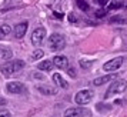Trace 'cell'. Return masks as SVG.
<instances>
[{
  "instance_id": "6da1fadb",
  "label": "cell",
  "mask_w": 127,
  "mask_h": 117,
  "mask_svg": "<svg viewBox=\"0 0 127 117\" xmlns=\"http://www.w3.org/2000/svg\"><path fill=\"white\" fill-rule=\"evenodd\" d=\"M126 90H127V80H124V79H117V80H114V82L110 84L109 90L106 91L104 99H111L113 96L124 93Z\"/></svg>"
},
{
  "instance_id": "7a4b0ae2",
  "label": "cell",
  "mask_w": 127,
  "mask_h": 117,
  "mask_svg": "<svg viewBox=\"0 0 127 117\" xmlns=\"http://www.w3.org/2000/svg\"><path fill=\"white\" fill-rule=\"evenodd\" d=\"M24 61L23 60H12L9 63H4V64L0 66V71L4 74V76H12V74H16L24 67Z\"/></svg>"
},
{
  "instance_id": "3957f363",
  "label": "cell",
  "mask_w": 127,
  "mask_h": 117,
  "mask_svg": "<svg viewBox=\"0 0 127 117\" xmlns=\"http://www.w3.org/2000/svg\"><path fill=\"white\" fill-rule=\"evenodd\" d=\"M66 46V39L63 34H59V33H53L49 37V49L53 52H59V50H63Z\"/></svg>"
},
{
  "instance_id": "277c9868",
  "label": "cell",
  "mask_w": 127,
  "mask_h": 117,
  "mask_svg": "<svg viewBox=\"0 0 127 117\" xmlns=\"http://www.w3.org/2000/svg\"><path fill=\"white\" fill-rule=\"evenodd\" d=\"M93 97H94V91H93V90H89V88H86V90H80V91H77V93H76L74 101H76L79 106L89 104V103L93 100Z\"/></svg>"
},
{
  "instance_id": "5b68a950",
  "label": "cell",
  "mask_w": 127,
  "mask_h": 117,
  "mask_svg": "<svg viewBox=\"0 0 127 117\" xmlns=\"http://www.w3.org/2000/svg\"><path fill=\"white\" fill-rule=\"evenodd\" d=\"M123 63H124V57H123V56L114 57V58H111V60H109V61L104 63L103 64V70L104 71H116V70H119L121 66H123Z\"/></svg>"
},
{
  "instance_id": "8992f818",
  "label": "cell",
  "mask_w": 127,
  "mask_h": 117,
  "mask_svg": "<svg viewBox=\"0 0 127 117\" xmlns=\"http://www.w3.org/2000/svg\"><path fill=\"white\" fill-rule=\"evenodd\" d=\"M44 37H46V29L44 27H37V29L33 30V33L30 36V40L34 46H40L44 40Z\"/></svg>"
},
{
  "instance_id": "52a82bcc",
  "label": "cell",
  "mask_w": 127,
  "mask_h": 117,
  "mask_svg": "<svg viewBox=\"0 0 127 117\" xmlns=\"http://www.w3.org/2000/svg\"><path fill=\"white\" fill-rule=\"evenodd\" d=\"M6 88H7V91H9V93H13V94H20L22 91H24V86L20 82H10V83H7Z\"/></svg>"
},
{
  "instance_id": "ba28073f",
  "label": "cell",
  "mask_w": 127,
  "mask_h": 117,
  "mask_svg": "<svg viewBox=\"0 0 127 117\" xmlns=\"http://www.w3.org/2000/svg\"><path fill=\"white\" fill-rule=\"evenodd\" d=\"M117 77V73H110V74H106V76H101V77H97V79H94L93 80L92 84H94V86H103V84H106V83L111 82L113 79H116Z\"/></svg>"
},
{
  "instance_id": "9c48e42d",
  "label": "cell",
  "mask_w": 127,
  "mask_h": 117,
  "mask_svg": "<svg viewBox=\"0 0 127 117\" xmlns=\"http://www.w3.org/2000/svg\"><path fill=\"white\" fill-rule=\"evenodd\" d=\"M53 64L57 69H67L69 67V60L66 56H54L53 57Z\"/></svg>"
},
{
  "instance_id": "30bf717a",
  "label": "cell",
  "mask_w": 127,
  "mask_h": 117,
  "mask_svg": "<svg viewBox=\"0 0 127 117\" xmlns=\"http://www.w3.org/2000/svg\"><path fill=\"white\" fill-rule=\"evenodd\" d=\"M84 111L81 107H71L63 113V117H83Z\"/></svg>"
},
{
  "instance_id": "8fae6325",
  "label": "cell",
  "mask_w": 127,
  "mask_h": 117,
  "mask_svg": "<svg viewBox=\"0 0 127 117\" xmlns=\"http://www.w3.org/2000/svg\"><path fill=\"white\" fill-rule=\"evenodd\" d=\"M27 22H23V23H19L16 24V27H14V36H16V39H22L24 37L26 34V31H27Z\"/></svg>"
},
{
  "instance_id": "7c38bea8",
  "label": "cell",
  "mask_w": 127,
  "mask_h": 117,
  "mask_svg": "<svg viewBox=\"0 0 127 117\" xmlns=\"http://www.w3.org/2000/svg\"><path fill=\"white\" fill-rule=\"evenodd\" d=\"M13 57V50L7 46H0V58L1 60H10Z\"/></svg>"
},
{
  "instance_id": "4fadbf2b",
  "label": "cell",
  "mask_w": 127,
  "mask_h": 117,
  "mask_svg": "<svg viewBox=\"0 0 127 117\" xmlns=\"http://www.w3.org/2000/svg\"><path fill=\"white\" fill-rule=\"evenodd\" d=\"M53 82L56 83L59 87H62V88H67V87H69V83L66 82L63 77L59 74V73H54V74H53Z\"/></svg>"
},
{
  "instance_id": "5bb4252c",
  "label": "cell",
  "mask_w": 127,
  "mask_h": 117,
  "mask_svg": "<svg viewBox=\"0 0 127 117\" xmlns=\"http://www.w3.org/2000/svg\"><path fill=\"white\" fill-rule=\"evenodd\" d=\"M53 60H43V61H40L39 64H37V67H39V70H44V71H50L53 69Z\"/></svg>"
},
{
  "instance_id": "9a60e30c",
  "label": "cell",
  "mask_w": 127,
  "mask_h": 117,
  "mask_svg": "<svg viewBox=\"0 0 127 117\" xmlns=\"http://www.w3.org/2000/svg\"><path fill=\"white\" fill-rule=\"evenodd\" d=\"M37 90L40 91V93L46 94V96H53V94H56V90L52 87H47V86H37Z\"/></svg>"
},
{
  "instance_id": "2e32d148",
  "label": "cell",
  "mask_w": 127,
  "mask_h": 117,
  "mask_svg": "<svg viewBox=\"0 0 127 117\" xmlns=\"http://www.w3.org/2000/svg\"><path fill=\"white\" fill-rule=\"evenodd\" d=\"M109 22L110 23H121V24H124V23H127V19L124 17V16H113Z\"/></svg>"
},
{
  "instance_id": "e0dca14e",
  "label": "cell",
  "mask_w": 127,
  "mask_h": 117,
  "mask_svg": "<svg viewBox=\"0 0 127 117\" xmlns=\"http://www.w3.org/2000/svg\"><path fill=\"white\" fill-rule=\"evenodd\" d=\"M43 56H44V52H43V50H36V52L32 54V60H33V61H36V60L41 58Z\"/></svg>"
},
{
  "instance_id": "ac0fdd59",
  "label": "cell",
  "mask_w": 127,
  "mask_h": 117,
  "mask_svg": "<svg viewBox=\"0 0 127 117\" xmlns=\"http://www.w3.org/2000/svg\"><path fill=\"white\" fill-rule=\"evenodd\" d=\"M77 6H79V9H81L83 12H87L90 7H89V4H87L84 0H77Z\"/></svg>"
},
{
  "instance_id": "d6986e66",
  "label": "cell",
  "mask_w": 127,
  "mask_h": 117,
  "mask_svg": "<svg viewBox=\"0 0 127 117\" xmlns=\"http://www.w3.org/2000/svg\"><path fill=\"white\" fill-rule=\"evenodd\" d=\"M96 17H98V19H103V17H106V14H107V10H104V9H98V10H96Z\"/></svg>"
},
{
  "instance_id": "ffe728a7",
  "label": "cell",
  "mask_w": 127,
  "mask_h": 117,
  "mask_svg": "<svg viewBox=\"0 0 127 117\" xmlns=\"http://www.w3.org/2000/svg\"><path fill=\"white\" fill-rule=\"evenodd\" d=\"M67 19H69L70 23H77V22H79V17L76 16L74 13H69V14H67Z\"/></svg>"
},
{
  "instance_id": "44dd1931",
  "label": "cell",
  "mask_w": 127,
  "mask_h": 117,
  "mask_svg": "<svg viewBox=\"0 0 127 117\" xmlns=\"http://www.w3.org/2000/svg\"><path fill=\"white\" fill-rule=\"evenodd\" d=\"M120 7H121V3H111V4L107 6V9L109 10H113V9H120Z\"/></svg>"
},
{
  "instance_id": "7402d4cb",
  "label": "cell",
  "mask_w": 127,
  "mask_h": 117,
  "mask_svg": "<svg viewBox=\"0 0 127 117\" xmlns=\"http://www.w3.org/2000/svg\"><path fill=\"white\" fill-rule=\"evenodd\" d=\"M96 4H98V6H106L107 3H109V0H93Z\"/></svg>"
},
{
  "instance_id": "603a6c76",
  "label": "cell",
  "mask_w": 127,
  "mask_h": 117,
  "mask_svg": "<svg viewBox=\"0 0 127 117\" xmlns=\"http://www.w3.org/2000/svg\"><path fill=\"white\" fill-rule=\"evenodd\" d=\"M80 64L83 66L84 69H87V67H90V66H92V61H90V63H87V60H81V61H80Z\"/></svg>"
},
{
  "instance_id": "cb8c5ba5",
  "label": "cell",
  "mask_w": 127,
  "mask_h": 117,
  "mask_svg": "<svg viewBox=\"0 0 127 117\" xmlns=\"http://www.w3.org/2000/svg\"><path fill=\"white\" fill-rule=\"evenodd\" d=\"M0 117H12V114H10L9 111H6V110H1L0 111Z\"/></svg>"
},
{
  "instance_id": "d4e9b609",
  "label": "cell",
  "mask_w": 127,
  "mask_h": 117,
  "mask_svg": "<svg viewBox=\"0 0 127 117\" xmlns=\"http://www.w3.org/2000/svg\"><path fill=\"white\" fill-rule=\"evenodd\" d=\"M69 74H70V77H73V79H74V77H76V71H74V69H71V67H70V69H69Z\"/></svg>"
},
{
  "instance_id": "484cf974",
  "label": "cell",
  "mask_w": 127,
  "mask_h": 117,
  "mask_svg": "<svg viewBox=\"0 0 127 117\" xmlns=\"http://www.w3.org/2000/svg\"><path fill=\"white\" fill-rule=\"evenodd\" d=\"M0 104H6V100H3V99H0Z\"/></svg>"
}]
</instances>
